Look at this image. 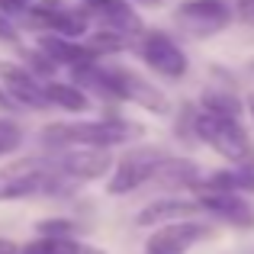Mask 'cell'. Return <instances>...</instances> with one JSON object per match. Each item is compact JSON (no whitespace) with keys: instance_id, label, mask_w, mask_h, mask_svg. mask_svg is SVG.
<instances>
[{"instance_id":"cell-20","label":"cell","mask_w":254,"mask_h":254,"mask_svg":"<svg viewBox=\"0 0 254 254\" xmlns=\"http://www.w3.org/2000/svg\"><path fill=\"white\" fill-rule=\"evenodd\" d=\"M77 229H81V225H77L74 219H62V216L36 222L39 238H74V235H77Z\"/></svg>"},{"instance_id":"cell-24","label":"cell","mask_w":254,"mask_h":254,"mask_svg":"<svg viewBox=\"0 0 254 254\" xmlns=\"http://www.w3.org/2000/svg\"><path fill=\"white\" fill-rule=\"evenodd\" d=\"M0 42H6V45L19 42V29L10 23V16H3V13H0Z\"/></svg>"},{"instance_id":"cell-25","label":"cell","mask_w":254,"mask_h":254,"mask_svg":"<svg viewBox=\"0 0 254 254\" xmlns=\"http://www.w3.org/2000/svg\"><path fill=\"white\" fill-rule=\"evenodd\" d=\"M235 16L245 26H254V0H235Z\"/></svg>"},{"instance_id":"cell-8","label":"cell","mask_w":254,"mask_h":254,"mask_svg":"<svg viewBox=\"0 0 254 254\" xmlns=\"http://www.w3.org/2000/svg\"><path fill=\"white\" fill-rule=\"evenodd\" d=\"M212 238V225L199 222V219H187V222L161 225L148 235L145 242V254H187L193 245Z\"/></svg>"},{"instance_id":"cell-28","label":"cell","mask_w":254,"mask_h":254,"mask_svg":"<svg viewBox=\"0 0 254 254\" xmlns=\"http://www.w3.org/2000/svg\"><path fill=\"white\" fill-rule=\"evenodd\" d=\"M138 3H145V6H161L164 0H138Z\"/></svg>"},{"instance_id":"cell-22","label":"cell","mask_w":254,"mask_h":254,"mask_svg":"<svg viewBox=\"0 0 254 254\" xmlns=\"http://www.w3.org/2000/svg\"><path fill=\"white\" fill-rule=\"evenodd\" d=\"M23 55H26V62H29L32 64V74H42V77H49V74H55V62H52V58L49 55H45V52L42 49H29V52H23Z\"/></svg>"},{"instance_id":"cell-29","label":"cell","mask_w":254,"mask_h":254,"mask_svg":"<svg viewBox=\"0 0 254 254\" xmlns=\"http://www.w3.org/2000/svg\"><path fill=\"white\" fill-rule=\"evenodd\" d=\"M251 116H254V100H251Z\"/></svg>"},{"instance_id":"cell-14","label":"cell","mask_w":254,"mask_h":254,"mask_svg":"<svg viewBox=\"0 0 254 254\" xmlns=\"http://www.w3.org/2000/svg\"><path fill=\"white\" fill-rule=\"evenodd\" d=\"M39 49L45 52V55L52 58V62H64L71 64V68H77V64H90L97 62V55H93L87 45L81 42H71V39H58V36H39Z\"/></svg>"},{"instance_id":"cell-19","label":"cell","mask_w":254,"mask_h":254,"mask_svg":"<svg viewBox=\"0 0 254 254\" xmlns=\"http://www.w3.org/2000/svg\"><path fill=\"white\" fill-rule=\"evenodd\" d=\"M203 113H212V116H229L238 119L242 116V100L232 90H203Z\"/></svg>"},{"instance_id":"cell-16","label":"cell","mask_w":254,"mask_h":254,"mask_svg":"<svg viewBox=\"0 0 254 254\" xmlns=\"http://www.w3.org/2000/svg\"><path fill=\"white\" fill-rule=\"evenodd\" d=\"M203 187L209 190H222V193H254V168H225V171H216L203 180Z\"/></svg>"},{"instance_id":"cell-9","label":"cell","mask_w":254,"mask_h":254,"mask_svg":"<svg viewBox=\"0 0 254 254\" xmlns=\"http://www.w3.org/2000/svg\"><path fill=\"white\" fill-rule=\"evenodd\" d=\"M177 23L190 36H216L232 23V6L225 0H184L177 10Z\"/></svg>"},{"instance_id":"cell-11","label":"cell","mask_w":254,"mask_h":254,"mask_svg":"<svg viewBox=\"0 0 254 254\" xmlns=\"http://www.w3.org/2000/svg\"><path fill=\"white\" fill-rule=\"evenodd\" d=\"M196 203L199 209H206L209 216L222 219V222L235 225V229H251L254 225V209L245 196L238 193H222V190H209V187L199 184L196 187Z\"/></svg>"},{"instance_id":"cell-3","label":"cell","mask_w":254,"mask_h":254,"mask_svg":"<svg viewBox=\"0 0 254 254\" xmlns=\"http://www.w3.org/2000/svg\"><path fill=\"white\" fill-rule=\"evenodd\" d=\"M55 184H62V174L52 171L49 164L36 161V158H19L0 168V203L10 199H26L36 193H52Z\"/></svg>"},{"instance_id":"cell-27","label":"cell","mask_w":254,"mask_h":254,"mask_svg":"<svg viewBox=\"0 0 254 254\" xmlns=\"http://www.w3.org/2000/svg\"><path fill=\"white\" fill-rule=\"evenodd\" d=\"M0 106H3V110H10V106H13V100L6 97V90H0Z\"/></svg>"},{"instance_id":"cell-2","label":"cell","mask_w":254,"mask_h":254,"mask_svg":"<svg viewBox=\"0 0 254 254\" xmlns=\"http://www.w3.org/2000/svg\"><path fill=\"white\" fill-rule=\"evenodd\" d=\"M193 135L196 142H206L212 151H219L225 161H232V168H254V142L238 119L196 110Z\"/></svg>"},{"instance_id":"cell-7","label":"cell","mask_w":254,"mask_h":254,"mask_svg":"<svg viewBox=\"0 0 254 254\" xmlns=\"http://www.w3.org/2000/svg\"><path fill=\"white\" fill-rule=\"evenodd\" d=\"M87 13V19L90 23H97L100 29L106 32H116V36H126L132 42V39H142L145 32V23L138 19V13L132 10L126 0H87L81 6Z\"/></svg>"},{"instance_id":"cell-13","label":"cell","mask_w":254,"mask_h":254,"mask_svg":"<svg viewBox=\"0 0 254 254\" xmlns=\"http://www.w3.org/2000/svg\"><path fill=\"white\" fill-rule=\"evenodd\" d=\"M199 209L196 199H180V196H164V199H155V203H148L142 212L135 216L138 225H155V229H161V225H174V222H187V219H193Z\"/></svg>"},{"instance_id":"cell-5","label":"cell","mask_w":254,"mask_h":254,"mask_svg":"<svg viewBox=\"0 0 254 254\" xmlns=\"http://www.w3.org/2000/svg\"><path fill=\"white\" fill-rule=\"evenodd\" d=\"M138 55H142V62L148 64L155 74L168 77V81H180V77L190 71V62H187L184 49L174 42L168 32L148 29L138 39Z\"/></svg>"},{"instance_id":"cell-18","label":"cell","mask_w":254,"mask_h":254,"mask_svg":"<svg viewBox=\"0 0 254 254\" xmlns=\"http://www.w3.org/2000/svg\"><path fill=\"white\" fill-rule=\"evenodd\" d=\"M19 254H106V251L84 245L77 238H36V242L23 245Z\"/></svg>"},{"instance_id":"cell-1","label":"cell","mask_w":254,"mask_h":254,"mask_svg":"<svg viewBox=\"0 0 254 254\" xmlns=\"http://www.w3.org/2000/svg\"><path fill=\"white\" fill-rule=\"evenodd\" d=\"M142 126L129 123L119 116H106L97 123H55L42 129V142L52 148H110V145H123L135 138Z\"/></svg>"},{"instance_id":"cell-15","label":"cell","mask_w":254,"mask_h":254,"mask_svg":"<svg viewBox=\"0 0 254 254\" xmlns=\"http://www.w3.org/2000/svg\"><path fill=\"white\" fill-rule=\"evenodd\" d=\"M155 180L161 187H187V190H196V187L203 184V180H199V168H196V164L184 161V158H171V155H168V161L158 168Z\"/></svg>"},{"instance_id":"cell-4","label":"cell","mask_w":254,"mask_h":254,"mask_svg":"<svg viewBox=\"0 0 254 254\" xmlns=\"http://www.w3.org/2000/svg\"><path fill=\"white\" fill-rule=\"evenodd\" d=\"M168 161V155H164L161 148H132L129 155H123L116 161V168L110 174V184H106V193L110 196H123V193H132L138 190L142 184H148V180H155L158 168Z\"/></svg>"},{"instance_id":"cell-6","label":"cell","mask_w":254,"mask_h":254,"mask_svg":"<svg viewBox=\"0 0 254 254\" xmlns=\"http://www.w3.org/2000/svg\"><path fill=\"white\" fill-rule=\"evenodd\" d=\"M106 74H110L116 100H129V103L142 106V110L155 113V116H168L171 113L168 93L158 90V87L151 81H145L142 74H135V71H129V68H106Z\"/></svg>"},{"instance_id":"cell-26","label":"cell","mask_w":254,"mask_h":254,"mask_svg":"<svg viewBox=\"0 0 254 254\" xmlns=\"http://www.w3.org/2000/svg\"><path fill=\"white\" fill-rule=\"evenodd\" d=\"M0 254H19V248L10 242V238H0Z\"/></svg>"},{"instance_id":"cell-12","label":"cell","mask_w":254,"mask_h":254,"mask_svg":"<svg viewBox=\"0 0 254 254\" xmlns=\"http://www.w3.org/2000/svg\"><path fill=\"white\" fill-rule=\"evenodd\" d=\"M113 168H116V161L103 148H68L55 164V171L71 180H100Z\"/></svg>"},{"instance_id":"cell-10","label":"cell","mask_w":254,"mask_h":254,"mask_svg":"<svg viewBox=\"0 0 254 254\" xmlns=\"http://www.w3.org/2000/svg\"><path fill=\"white\" fill-rule=\"evenodd\" d=\"M0 84H3L6 97L19 106H29V110H49L52 106L45 97V84H39V77L26 64L0 62Z\"/></svg>"},{"instance_id":"cell-21","label":"cell","mask_w":254,"mask_h":254,"mask_svg":"<svg viewBox=\"0 0 254 254\" xmlns=\"http://www.w3.org/2000/svg\"><path fill=\"white\" fill-rule=\"evenodd\" d=\"M23 145V126L16 119H0V158L13 155Z\"/></svg>"},{"instance_id":"cell-17","label":"cell","mask_w":254,"mask_h":254,"mask_svg":"<svg viewBox=\"0 0 254 254\" xmlns=\"http://www.w3.org/2000/svg\"><path fill=\"white\" fill-rule=\"evenodd\" d=\"M45 97L52 106H62L68 113H87L93 106L90 93H84L77 84H64V81H49L45 84Z\"/></svg>"},{"instance_id":"cell-23","label":"cell","mask_w":254,"mask_h":254,"mask_svg":"<svg viewBox=\"0 0 254 254\" xmlns=\"http://www.w3.org/2000/svg\"><path fill=\"white\" fill-rule=\"evenodd\" d=\"M39 0H0V13L3 16H13V13H29Z\"/></svg>"}]
</instances>
